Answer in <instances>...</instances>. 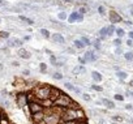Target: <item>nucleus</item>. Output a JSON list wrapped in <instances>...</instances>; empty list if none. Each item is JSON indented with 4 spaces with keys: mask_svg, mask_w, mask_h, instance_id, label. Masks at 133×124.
Instances as JSON below:
<instances>
[{
    "mask_svg": "<svg viewBox=\"0 0 133 124\" xmlns=\"http://www.w3.org/2000/svg\"><path fill=\"white\" fill-rule=\"evenodd\" d=\"M51 95V86H42L35 90V97L39 99H47Z\"/></svg>",
    "mask_w": 133,
    "mask_h": 124,
    "instance_id": "1",
    "label": "nucleus"
},
{
    "mask_svg": "<svg viewBox=\"0 0 133 124\" xmlns=\"http://www.w3.org/2000/svg\"><path fill=\"white\" fill-rule=\"evenodd\" d=\"M72 103V99L68 97L67 94L61 93L60 95L57 97V99L55 101V104H57V106H61V107H69Z\"/></svg>",
    "mask_w": 133,
    "mask_h": 124,
    "instance_id": "2",
    "label": "nucleus"
},
{
    "mask_svg": "<svg viewBox=\"0 0 133 124\" xmlns=\"http://www.w3.org/2000/svg\"><path fill=\"white\" fill-rule=\"evenodd\" d=\"M16 101H17V106L18 107H25L26 104H27V102H29V99H27V95L26 94H24V93H20V94H17V98H16Z\"/></svg>",
    "mask_w": 133,
    "mask_h": 124,
    "instance_id": "3",
    "label": "nucleus"
},
{
    "mask_svg": "<svg viewBox=\"0 0 133 124\" xmlns=\"http://www.w3.org/2000/svg\"><path fill=\"white\" fill-rule=\"evenodd\" d=\"M29 110H30L31 114H37V112H40V111H42L43 107L40 106L39 103H37V102H31V103H29Z\"/></svg>",
    "mask_w": 133,
    "mask_h": 124,
    "instance_id": "4",
    "label": "nucleus"
},
{
    "mask_svg": "<svg viewBox=\"0 0 133 124\" xmlns=\"http://www.w3.org/2000/svg\"><path fill=\"white\" fill-rule=\"evenodd\" d=\"M51 38L54 41V43H57V44H63L65 43V39H64V37L60 34V33H54L51 35Z\"/></svg>",
    "mask_w": 133,
    "mask_h": 124,
    "instance_id": "5",
    "label": "nucleus"
},
{
    "mask_svg": "<svg viewBox=\"0 0 133 124\" xmlns=\"http://www.w3.org/2000/svg\"><path fill=\"white\" fill-rule=\"evenodd\" d=\"M110 21L112 22V24H117V22L121 21V16L119 15L117 12H110Z\"/></svg>",
    "mask_w": 133,
    "mask_h": 124,
    "instance_id": "6",
    "label": "nucleus"
},
{
    "mask_svg": "<svg viewBox=\"0 0 133 124\" xmlns=\"http://www.w3.org/2000/svg\"><path fill=\"white\" fill-rule=\"evenodd\" d=\"M22 44H24V43H22V41L17 39V38H13V39L8 41V46H9V47H21Z\"/></svg>",
    "mask_w": 133,
    "mask_h": 124,
    "instance_id": "7",
    "label": "nucleus"
},
{
    "mask_svg": "<svg viewBox=\"0 0 133 124\" xmlns=\"http://www.w3.org/2000/svg\"><path fill=\"white\" fill-rule=\"evenodd\" d=\"M17 54H18V56H20L21 59H29L31 56V54L27 51V50H25V48H20Z\"/></svg>",
    "mask_w": 133,
    "mask_h": 124,
    "instance_id": "8",
    "label": "nucleus"
},
{
    "mask_svg": "<svg viewBox=\"0 0 133 124\" xmlns=\"http://www.w3.org/2000/svg\"><path fill=\"white\" fill-rule=\"evenodd\" d=\"M84 58L86 59V62H95L97 60V56H95V54L93 51H86Z\"/></svg>",
    "mask_w": 133,
    "mask_h": 124,
    "instance_id": "9",
    "label": "nucleus"
},
{
    "mask_svg": "<svg viewBox=\"0 0 133 124\" xmlns=\"http://www.w3.org/2000/svg\"><path fill=\"white\" fill-rule=\"evenodd\" d=\"M85 72H86V69H85V67H84V65L75 67V68H73V71H72L73 75H81V73H85Z\"/></svg>",
    "mask_w": 133,
    "mask_h": 124,
    "instance_id": "10",
    "label": "nucleus"
},
{
    "mask_svg": "<svg viewBox=\"0 0 133 124\" xmlns=\"http://www.w3.org/2000/svg\"><path fill=\"white\" fill-rule=\"evenodd\" d=\"M91 79H93L95 82H99V81H102V75L97 71H93L91 72Z\"/></svg>",
    "mask_w": 133,
    "mask_h": 124,
    "instance_id": "11",
    "label": "nucleus"
},
{
    "mask_svg": "<svg viewBox=\"0 0 133 124\" xmlns=\"http://www.w3.org/2000/svg\"><path fill=\"white\" fill-rule=\"evenodd\" d=\"M102 104H104L107 108H115V104H114V102H111L110 99H106V98H103L102 99V102H100Z\"/></svg>",
    "mask_w": 133,
    "mask_h": 124,
    "instance_id": "12",
    "label": "nucleus"
},
{
    "mask_svg": "<svg viewBox=\"0 0 133 124\" xmlns=\"http://www.w3.org/2000/svg\"><path fill=\"white\" fill-rule=\"evenodd\" d=\"M78 16H80V13H78V12H72V13H71V16L68 17V21H69V22L78 21Z\"/></svg>",
    "mask_w": 133,
    "mask_h": 124,
    "instance_id": "13",
    "label": "nucleus"
},
{
    "mask_svg": "<svg viewBox=\"0 0 133 124\" xmlns=\"http://www.w3.org/2000/svg\"><path fill=\"white\" fill-rule=\"evenodd\" d=\"M44 120L47 124H57V122H59L56 116H46Z\"/></svg>",
    "mask_w": 133,
    "mask_h": 124,
    "instance_id": "14",
    "label": "nucleus"
},
{
    "mask_svg": "<svg viewBox=\"0 0 133 124\" xmlns=\"http://www.w3.org/2000/svg\"><path fill=\"white\" fill-rule=\"evenodd\" d=\"M116 76H117V79H119V80L124 81V80L127 79V77H128V73H127V72H124V71H117Z\"/></svg>",
    "mask_w": 133,
    "mask_h": 124,
    "instance_id": "15",
    "label": "nucleus"
},
{
    "mask_svg": "<svg viewBox=\"0 0 133 124\" xmlns=\"http://www.w3.org/2000/svg\"><path fill=\"white\" fill-rule=\"evenodd\" d=\"M73 44H75V47H76V48H84V47H85V44L82 43V41H81V39H76L75 42H73Z\"/></svg>",
    "mask_w": 133,
    "mask_h": 124,
    "instance_id": "16",
    "label": "nucleus"
},
{
    "mask_svg": "<svg viewBox=\"0 0 133 124\" xmlns=\"http://www.w3.org/2000/svg\"><path fill=\"white\" fill-rule=\"evenodd\" d=\"M20 20H21V21H24V22H26V24H29V25H33V24H34V21L31 20V18L25 17V16H20Z\"/></svg>",
    "mask_w": 133,
    "mask_h": 124,
    "instance_id": "17",
    "label": "nucleus"
},
{
    "mask_svg": "<svg viewBox=\"0 0 133 124\" xmlns=\"http://www.w3.org/2000/svg\"><path fill=\"white\" fill-rule=\"evenodd\" d=\"M124 58H125V60L128 62H133V52L132 51H128L124 54Z\"/></svg>",
    "mask_w": 133,
    "mask_h": 124,
    "instance_id": "18",
    "label": "nucleus"
},
{
    "mask_svg": "<svg viewBox=\"0 0 133 124\" xmlns=\"http://www.w3.org/2000/svg\"><path fill=\"white\" fill-rule=\"evenodd\" d=\"M107 30H108V27H102V29L99 30L100 38H106V37H107Z\"/></svg>",
    "mask_w": 133,
    "mask_h": 124,
    "instance_id": "19",
    "label": "nucleus"
},
{
    "mask_svg": "<svg viewBox=\"0 0 133 124\" xmlns=\"http://www.w3.org/2000/svg\"><path fill=\"white\" fill-rule=\"evenodd\" d=\"M39 33L42 34V37H44V38H50V31L47 29H40Z\"/></svg>",
    "mask_w": 133,
    "mask_h": 124,
    "instance_id": "20",
    "label": "nucleus"
},
{
    "mask_svg": "<svg viewBox=\"0 0 133 124\" xmlns=\"http://www.w3.org/2000/svg\"><path fill=\"white\" fill-rule=\"evenodd\" d=\"M115 33L117 34V37H119V38H121V37H124L125 31H124V29H120V27H119V29H116V30H115Z\"/></svg>",
    "mask_w": 133,
    "mask_h": 124,
    "instance_id": "21",
    "label": "nucleus"
},
{
    "mask_svg": "<svg viewBox=\"0 0 133 124\" xmlns=\"http://www.w3.org/2000/svg\"><path fill=\"white\" fill-rule=\"evenodd\" d=\"M81 41H82V43H84L85 46H90V44H91L90 39L88 38V37H81Z\"/></svg>",
    "mask_w": 133,
    "mask_h": 124,
    "instance_id": "22",
    "label": "nucleus"
},
{
    "mask_svg": "<svg viewBox=\"0 0 133 124\" xmlns=\"http://www.w3.org/2000/svg\"><path fill=\"white\" fill-rule=\"evenodd\" d=\"M115 27H114V26H108V30H107V37H111L114 33H115Z\"/></svg>",
    "mask_w": 133,
    "mask_h": 124,
    "instance_id": "23",
    "label": "nucleus"
},
{
    "mask_svg": "<svg viewBox=\"0 0 133 124\" xmlns=\"http://www.w3.org/2000/svg\"><path fill=\"white\" fill-rule=\"evenodd\" d=\"M57 18H59V20H60V21L65 20V18H68V17H67V13H65V12H60V13H59V15H57Z\"/></svg>",
    "mask_w": 133,
    "mask_h": 124,
    "instance_id": "24",
    "label": "nucleus"
},
{
    "mask_svg": "<svg viewBox=\"0 0 133 124\" xmlns=\"http://www.w3.org/2000/svg\"><path fill=\"white\" fill-rule=\"evenodd\" d=\"M52 77H54L55 80H61L63 79V75H61L60 72H55L54 75H52Z\"/></svg>",
    "mask_w": 133,
    "mask_h": 124,
    "instance_id": "25",
    "label": "nucleus"
},
{
    "mask_svg": "<svg viewBox=\"0 0 133 124\" xmlns=\"http://www.w3.org/2000/svg\"><path fill=\"white\" fill-rule=\"evenodd\" d=\"M98 12H99V15H102V16H104L106 15V8H104L103 5H100V7H98Z\"/></svg>",
    "mask_w": 133,
    "mask_h": 124,
    "instance_id": "26",
    "label": "nucleus"
},
{
    "mask_svg": "<svg viewBox=\"0 0 133 124\" xmlns=\"http://www.w3.org/2000/svg\"><path fill=\"white\" fill-rule=\"evenodd\" d=\"M17 7L20 8V9H29V8H30V5H29V4H25V3H20Z\"/></svg>",
    "mask_w": 133,
    "mask_h": 124,
    "instance_id": "27",
    "label": "nucleus"
},
{
    "mask_svg": "<svg viewBox=\"0 0 133 124\" xmlns=\"http://www.w3.org/2000/svg\"><path fill=\"white\" fill-rule=\"evenodd\" d=\"M50 60H51V63H52V65H55V67H57V59L54 56V55H51L50 56Z\"/></svg>",
    "mask_w": 133,
    "mask_h": 124,
    "instance_id": "28",
    "label": "nucleus"
},
{
    "mask_svg": "<svg viewBox=\"0 0 133 124\" xmlns=\"http://www.w3.org/2000/svg\"><path fill=\"white\" fill-rule=\"evenodd\" d=\"M64 86H65L68 90H73V91H75V86H73L71 82H65V84H64Z\"/></svg>",
    "mask_w": 133,
    "mask_h": 124,
    "instance_id": "29",
    "label": "nucleus"
},
{
    "mask_svg": "<svg viewBox=\"0 0 133 124\" xmlns=\"http://www.w3.org/2000/svg\"><path fill=\"white\" fill-rule=\"evenodd\" d=\"M82 98H84V101H86V102H90V101H91V97H90L88 93H84V94H82Z\"/></svg>",
    "mask_w": 133,
    "mask_h": 124,
    "instance_id": "30",
    "label": "nucleus"
},
{
    "mask_svg": "<svg viewBox=\"0 0 133 124\" xmlns=\"http://www.w3.org/2000/svg\"><path fill=\"white\" fill-rule=\"evenodd\" d=\"M93 44H94V47L97 48V50H100V41H99V39L94 41V43H93Z\"/></svg>",
    "mask_w": 133,
    "mask_h": 124,
    "instance_id": "31",
    "label": "nucleus"
},
{
    "mask_svg": "<svg viewBox=\"0 0 133 124\" xmlns=\"http://www.w3.org/2000/svg\"><path fill=\"white\" fill-rule=\"evenodd\" d=\"M9 33L8 31H0V38H8Z\"/></svg>",
    "mask_w": 133,
    "mask_h": 124,
    "instance_id": "32",
    "label": "nucleus"
},
{
    "mask_svg": "<svg viewBox=\"0 0 133 124\" xmlns=\"http://www.w3.org/2000/svg\"><path fill=\"white\" fill-rule=\"evenodd\" d=\"M114 44H115L116 47H119V46H121V39H120V38H116L115 41H114Z\"/></svg>",
    "mask_w": 133,
    "mask_h": 124,
    "instance_id": "33",
    "label": "nucleus"
},
{
    "mask_svg": "<svg viewBox=\"0 0 133 124\" xmlns=\"http://www.w3.org/2000/svg\"><path fill=\"white\" fill-rule=\"evenodd\" d=\"M112 119L115 122H123V118L121 116H119V115H115V116H112Z\"/></svg>",
    "mask_w": 133,
    "mask_h": 124,
    "instance_id": "34",
    "label": "nucleus"
},
{
    "mask_svg": "<svg viewBox=\"0 0 133 124\" xmlns=\"http://www.w3.org/2000/svg\"><path fill=\"white\" fill-rule=\"evenodd\" d=\"M91 88H93L94 90H97V91H102V88H100V86H97V85H91Z\"/></svg>",
    "mask_w": 133,
    "mask_h": 124,
    "instance_id": "35",
    "label": "nucleus"
},
{
    "mask_svg": "<svg viewBox=\"0 0 133 124\" xmlns=\"http://www.w3.org/2000/svg\"><path fill=\"white\" fill-rule=\"evenodd\" d=\"M115 54H116V55H121V54H123V50L120 48V46H119V47L116 48V51H115Z\"/></svg>",
    "mask_w": 133,
    "mask_h": 124,
    "instance_id": "36",
    "label": "nucleus"
},
{
    "mask_svg": "<svg viewBox=\"0 0 133 124\" xmlns=\"http://www.w3.org/2000/svg\"><path fill=\"white\" fill-rule=\"evenodd\" d=\"M127 44L129 46V47H133V39H132V38H129V39L127 41Z\"/></svg>",
    "mask_w": 133,
    "mask_h": 124,
    "instance_id": "37",
    "label": "nucleus"
},
{
    "mask_svg": "<svg viewBox=\"0 0 133 124\" xmlns=\"http://www.w3.org/2000/svg\"><path fill=\"white\" fill-rule=\"evenodd\" d=\"M115 99H116V101H123V95L116 94V95H115Z\"/></svg>",
    "mask_w": 133,
    "mask_h": 124,
    "instance_id": "38",
    "label": "nucleus"
},
{
    "mask_svg": "<svg viewBox=\"0 0 133 124\" xmlns=\"http://www.w3.org/2000/svg\"><path fill=\"white\" fill-rule=\"evenodd\" d=\"M0 7H7V1H5V0H0Z\"/></svg>",
    "mask_w": 133,
    "mask_h": 124,
    "instance_id": "39",
    "label": "nucleus"
},
{
    "mask_svg": "<svg viewBox=\"0 0 133 124\" xmlns=\"http://www.w3.org/2000/svg\"><path fill=\"white\" fill-rule=\"evenodd\" d=\"M40 71H42V72H46V64H40Z\"/></svg>",
    "mask_w": 133,
    "mask_h": 124,
    "instance_id": "40",
    "label": "nucleus"
},
{
    "mask_svg": "<svg viewBox=\"0 0 133 124\" xmlns=\"http://www.w3.org/2000/svg\"><path fill=\"white\" fill-rule=\"evenodd\" d=\"M78 62H80L81 64H85V63H86V59H85V58H80Z\"/></svg>",
    "mask_w": 133,
    "mask_h": 124,
    "instance_id": "41",
    "label": "nucleus"
},
{
    "mask_svg": "<svg viewBox=\"0 0 133 124\" xmlns=\"http://www.w3.org/2000/svg\"><path fill=\"white\" fill-rule=\"evenodd\" d=\"M80 12L82 13V15H84V13H86V8H85V7H81V8H80Z\"/></svg>",
    "mask_w": 133,
    "mask_h": 124,
    "instance_id": "42",
    "label": "nucleus"
},
{
    "mask_svg": "<svg viewBox=\"0 0 133 124\" xmlns=\"http://www.w3.org/2000/svg\"><path fill=\"white\" fill-rule=\"evenodd\" d=\"M125 108H127V110H133V106H132V104H127Z\"/></svg>",
    "mask_w": 133,
    "mask_h": 124,
    "instance_id": "43",
    "label": "nucleus"
},
{
    "mask_svg": "<svg viewBox=\"0 0 133 124\" xmlns=\"http://www.w3.org/2000/svg\"><path fill=\"white\" fill-rule=\"evenodd\" d=\"M12 65H13V67H18L20 64H18V62H12Z\"/></svg>",
    "mask_w": 133,
    "mask_h": 124,
    "instance_id": "44",
    "label": "nucleus"
},
{
    "mask_svg": "<svg viewBox=\"0 0 133 124\" xmlns=\"http://www.w3.org/2000/svg\"><path fill=\"white\" fill-rule=\"evenodd\" d=\"M129 15L133 17V7H131V9H129Z\"/></svg>",
    "mask_w": 133,
    "mask_h": 124,
    "instance_id": "45",
    "label": "nucleus"
},
{
    "mask_svg": "<svg viewBox=\"0 0 133 124\" xmlns=\"http://www.w3.org/2000/svg\"><path fill=\"white\" fill-rule=\"evenodd\" d=\"M24 75H26V76H27V75H30V71H27V69H25V71H24Z\"/></svg>",
    "mask_w": 133,
    "mask_h": 124,
    "instance_id": "46",
    "label": "nucleus"
},
{
    "mask_svg": "<svg viewBox=\"0 0 133 124\" xmlns=\"http://www.w3.org/2000/svg\"><path fill=\"white\" fill-rule=\"evenodd\" d=\"M128 35H129V38L133 39V31H129V33H128Z\"/></svg>",
    "mask_w": 133,
    "mask_h": 124,
    "instance_id": "47",
    "label": "nucleus"
},
{
    "mask_svg": "<svg viewBox=\"0 0 133 124\" xmlns=\"http://www.w3.org/2000/svg\"><path fill=\"white\" fill-rule=\"evenodd\" d=\"M68 52H71V54H73V52H75V48H68Z\"/></svg>",
    "mask_w": 133,
    "mask_h": 124,
    "instance_id": "48",
    "label": "nucleus"
},
{
    "mask_svg": "<svg viewBox=\"0 0 133 124\" xmlns=\"http://www.w3.org/2000/svg\"><path fill=\"white\" fill-rule=\"evenodd\" d=\"M127 94H128V95H129V97H133V93H132V91H129V90H128V91H127Z\"/></svg>",
    "mask_w": 133,
    "mask_h": 124,
    "instance_id": "49",
    "label": "nucleus"
},
{
    "mask_svg": "<svg viewBox=\"0 0 133 124\" xmlns=\"http://www.w3.org/2000/svg\"><path fill=\"white\" fill-rule=\"evenodd\" d=\"M75 91H76V93H78V94L81 93V90H80V89H77V88H75Z\"/></svg>",
    "mask_w": 133,
    "mask_h": 124,
    "instance_id": "50",
    "label": "nucleus"
},
{
    "mask_svg": "<svg viewBox=\"0 0 133 124\" xmlns=\"http://www.w3.org/2000/svg\"><path fill=\"white\" fill-rule=\"evenodd\" d=\"M61 1H64V3H71L72 0H61Z\"/></svg>",
    "mask_w": 133,
    "mask_h": 124,
    "instance_id": "51",
    "label": "nucleus"
},
{
    "mask_svg": "<svg viewBox=\"0 0 133 124\" xmlns=\"http://www.w3.org/2000/svg\"><path fill=\"white\" fill-rule=\"evenodd\" d=\"M99 124H107V123L104 122V120H100V122H99Z\"/></svg>",
    "mask_w": 133,
    "mask_h": 124,
    "instance_id": "52",
    "label": "nucleus"
},
{
    "mask_svg": "<svg viewBox=\"0 0 133 124\" xmlns=\"http://www.w3.org/2000/svg\"><path fill=\"white\" fill-rule=\"evenodd\" d=\"M3 69V65H1V64H0V71H1Z\"/></svg>",
    "mask_w": 133,
    "mask_h": 124,
    "instance_id": "53",
    "label": "nucleus"
},
{
    "mask_svg": "<svg viewBox=\"0 0 133 124\" xmlns=\"http://www.w3.org/2000/svg\"><path fill=\"white\" fill-rule=\"evenodd\" d=\"M80 1H88V0H80Z\"/></svg>",
    "mask_w": 133,
    "mask_h": 124,
    "instance_id": "54",
    "label": "nucleus"
},
{
    "mask_svg": "<svg viewBox=\"0 0 133 124\" xmlns=\"http://www.w3.org/2000/svg\"><path fill=\"white\" fill-rule=\"evenodd\" d=\"M131 85H132V86H133V80H132V82H131Z\"/></svg>",
    "mask_w": 133,
    "mask_h": 124,
    "instance_id": "55",
    "label": "nucleus"
},
{
    "mask_svg": "<svg viewBox=\"0 0 133 124\" xmlns=\"http://www.w3.org/2000/svg\"><path fill=\"white\" fill-rule=\"evenodd\" d=\"M0 122H1V116H0Z\"/></svg>",
    "mask_w": 133,
    "mask_h": 124,
    "instance_id": "56",
    "label": "nucleus"
}]
</instances>
